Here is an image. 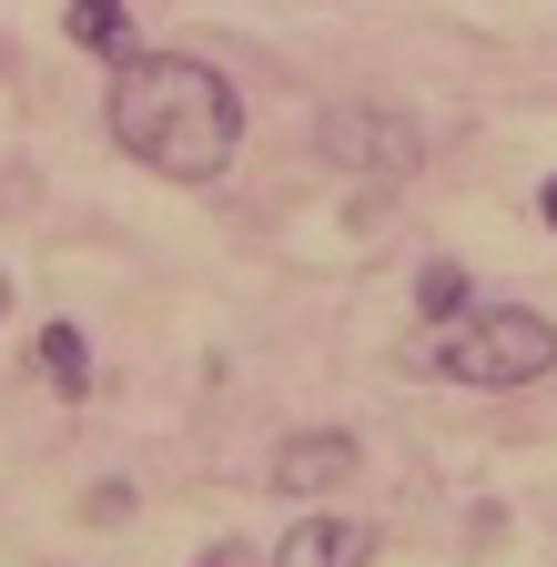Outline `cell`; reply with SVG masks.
Listing matches in <instances>:
<instances>
[{"mask_svg": "<svg viewBox=\"0 0 557 567\" xmlns=\"http://www.w3.org/2000/svg\"><path fill=\"white\" fill-rule=\"evenodd\" d=\"M61 41L92 61H132V0H72L61 11Z\"/></svg>", "mask_w": 557, "mask_h": 567, "instance_id": "7", "label": "cell"}, {"mask_svg": "<svg viewBox=\"0 0 557 567\" xmlns=\"http://www.w3.org/2000/svg\"><path fill=\"white\" fill-rule=\"evenodd\" d=\"M112 142L163 183H214L244 142V92L224 82L203 51H132L112 61V102H102Z\"/></svg>", "mask_w": 557, "mask_h": 567, "instance_id": "1", "label": "cell"}, {"mask_svg": "<svg viewBox=\"0 0 557 567\" xmlns=\"http://www.w3.org/2000/svg\"><path fill=\"white\" fill-rule=\"evenodd\" d=\"M537 224H547V234H557V173H547V183H537Z\"/></svg>", "mask_w": 557, "mask_h": 567, "instance_id": "10", "label": "cell"}, {"mask_svg": "<svg viewBox=\"0 0 557 567\" xmlns=\"http://www.w3.org/2000/svg\"><path fill=\"white\" fill-rule=\"evenodd\" d=\"M274 567H375V527L365 517H295L274 537Z\"/></svg>", "mask_w": 557, "mask_h": 567, "instance_id": "5", "label": "cell"}, {"mask_svg": "<svg viewBox=\"0 0 557 567\" xmlns=\"http://www.w3.org/2000/svg\"><path fill=\"white\" fill-rule=\"evenodd\" d=\"M314 153L334 173H355V183H405L415 163H426V132H415L405 112H385V102H334L314 122Z\"/></svg>", "mask_w": 557, "mask_h": 567, "instance_id": "3", "label": "cell"}, {"mask_svg": "<svg viewBox=\"0 0 557 567\" xmlns=\"http://www.w3.org/2000/svg\"><path fill=\"white\" fill-rule=\"evenodd\" d=\"M31 365H41V385H51L61 405H82V395H92V334H82L72 315H51V324L31 334Z\"/></svg>", "mask_w": 557, "mask_h": 567, "instance_id": "6", "label": "cell"}, {"mask_svg": "<svg viewBox=\"0 0 557 567\" xmlns=\"http://www.w3.org/2000/svg\"><path fill=\"white\" fill-rule=\"evenodd\" d=\"M0 315H11V284H0Z\"/></svg>", "mask_w": 557, "mask_h": 567, "instance_id": "11", "label": "cell"}, {"mask_svg": "<svg viewBox=\"0 0 557 567\" xmlns=\"http://www.w3.org/2000/svg\"><path fill=\"white\" fill-rule=\"evenodd\" d=\"M405 375L436 385H476V395H517L557 375V324L537 305H466L456 324H436L426 344H405Z\"/></svg>", "mask_w": 557, "mask_h": 567, "instance_id": "2", "label": "cell"}, {"mask_svg": "<svg viewBox=\"0 0 557 567\" xmlns=\"http://www.w3.org/2000/svg\"><path fill=\"white\" fill-rule=\"evenodd\" d=\"M466 305H476V284H466L456 254H426V264H415V315H426V324H456Z\"/></svg>", "mask_w": 557, "mask_h": 567, "instance_id": "8", "label": "cell"}, {"mask_svg": "<svg viewBox=\"0 0 557 567\" xmlns=\"http://www.w3.org/2000/svg\"><path fill=\"white\" fill-rule=\"evenodd\" d=\"M355 466H365V436H355V425H305V436L274 446V496H334Z\"/></svg>", "mask_w": 557, "mask_h": 567, "instance_id": "4", "label": "cell"}, {"mask_svg": "<svg viewBox=\"0 0 557 567\" xmlns=\"http://www.w3.org/2000/svg\"><path fill=\"white\" fill-rule=\"evenodd\" d=\"M193 567H274V557H254V547H244V537H224V547H203V557H193Z\"/></svg>", "mask_w": 557, "mask_h": 567, "instance_id": "9", "label": "cell"}]
</instances>
